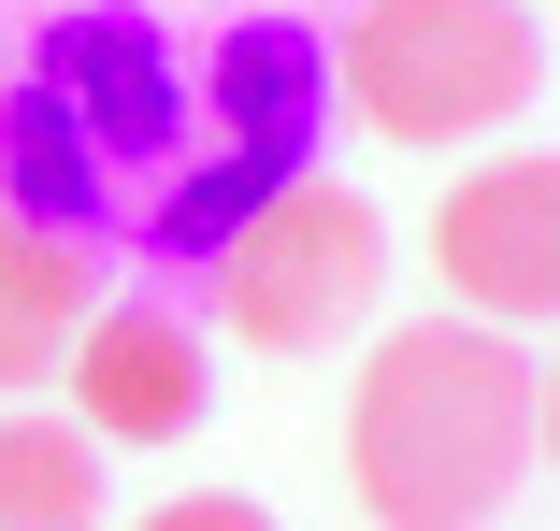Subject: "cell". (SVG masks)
<instances>
[{"instance_id": "1", "label": "cell", "mask_w": 560, "mask_h": 531, "mask_svg": "<svg viewBox=\"0 0 560 531\" xmlns=\"http://www.w3.org/2000/svg\"><path fill=\"white\" fill-rule=\"evenodd\" d=\"M187 144V58L144 0H72L0 86V201L72 245H144V201Z\"/></svg>"}, {"instance_id": "2", "label": "cell", "mask_w": 560, "mask_h": 531, "mask_svg": "<svg viewBox=\"0 0 560 531\" xmlns=\"http://www.w3.org/2000/svg\"><path fill=\"white\" fill-rule=\"evenodd\" d=\"M532 460H546V359H517V331L417 316L360 359L346 474H360L374 531H489Z\"/></svg>"}, {"instance_id": "3", "label": "cell", "mask_w": 560, "mask_h": 531, "mask_svg": "<svg viewBox=\"0 0 560 531\" xmlns=\"http://www.w3.org/2000/svg\"><path fill=\"white\" fill-rule=\"evenodd\" d=\"M330 30H302V15H245V30H215V58L187 72V144H173V173H159V201H144V259H215L259 201H288L302 173H316V144H330Z\"/></svg>"}, {"instance_id": "4", "label": "cell", "mask_w": 560, "mask_h": 531, "mask_svg": "<svg viewBox=\"0 0 560 531\" xmlns=\"http://www.w3.org/2000/svg\"><path fill=\"white\" fill-rule=\"evenodd\" d=\"M330 86L388 144H475L546 86V44L517 0H360L330 30Z\"/></svg>"}, {"instance_id": "5", "label": "cell", "mask_w": 560, "mask_h": 531, "mask_svg": "<svg viewBox=\"0 0 560 531\" xmlns=\"http://www.w3.org/2000/svg\"><path fill=\"white\" fill-rule=\"evenodd\" d=\"M201 287H215V316H231L245 345L316 359V345H346L360 316H374V287H388V216H374L360 187L302 173L288 201H259V216L201 259Z\"/></svg>"}, {"instance_id": "6", "label": "cell", "mask_w": 560, "mask_h": 531, "mask_svg": "<svg viewBox=\"0 0 560 531\" xmlns=\"http://www.w3.org/2000/svg\"><path fill=\"white\" fill-rule=\"evenodd\" d=\"M431 259L489 331H560V158H475L431 216Z\"/></svg>"}, {"instance_id": "7", "label": "cell", "mask_w": 560, "mask_h": 531, "mask_svg": "<svg viewBox=\"0 0 560 531\" xmlns=\"http://www.w3.org/2000/svg\"><path fill=\"white\" fill-rule=\"evenodd\" d=\"M58 374H72V416H86L101 446H187L201 402H215L201 331H187V316H159V302H101Z\"/></svg>"}, {"instance_id": "8", "label": "cell", "mask_w": 560, "mask_h": 531, "mask_svg": "<svg viewBox=\"0 0 560 531\" xmlns=\"http://www.w3.org/2000/svg\"><path fill=\"white\" fill-rule=\"evenodd\" d=\"M86 316H101V245H72V231H44V216L0 201V402L44 388Z\"/></svg>"}, {"instance_id": "9", "label": "cell", "mask_w": 560, "mask_h": 531, "mask_svg": "<svg viewBox=\"0 0 560 531\" xmlns=\"http://www.w3.org/2000/svg\"><path fill=\"white\" fill-rule=\"evenodd\" d=\"M0 531H101V432L0 402Z\"/></svg>"}, {"instance_id": "10", "label": "cell", "mask_w": 560, "mask_h": 531, "mask_svg": "<svg viewBox=\"0 0 560 531\" xmlns=\"http://www.w3.org/2000/svg\"><path fill=\"white\" fill-rule=\"evenodd\" d=\"M144 531H273V503H245V488H173Z\"/></svg>"}, {"instance_id": "11", "label": "cell", "mask_w": 560, "mask_h": 531, "mask_svg": "<svg viewBox=\"0 0 560 531\" xmlns=\"http://www.w3.org/2000/svg\"><path fill=\"white\" fill-rule=\"evenodd\" d=\"M546 460H560V359H546Z\"/></svg>"}]
</instances>
